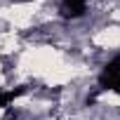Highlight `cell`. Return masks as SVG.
<instances>
[{
  "label": "cell",
  "instance_id": "1",
  "mask_svg": "<svg viewBox=\"0 0 120 120\" xmlns=\"http://www.w3.org/2000/svg\"><path fill=\"white\" fill-rule=\"evenodd\" d=\"M87 12V0H61L59 14L64 19H78Z\"/></svg>",
  "mask_w": 120,
  "mask_h": 120
},
{
  "label": "cell",
  "instance_id": "2",
  "mask_svg": "<svg viewBox=\"0 0 120 120\" xmlns=\"http://www.w3.org/2000/svg\"><path fill=\"white\" fill-rule=\"evenodd\" d=\"M99 87L101 90L120 92V73H101L99 75Z\"/></svg>",
  "mask_w": 120,
  "mask_h": 120
},
{
  "label": "cell",
  "instance_id": "3",
  "mask_svg": "<svg viewBox=\"0 0 120 120\" xmlns=\"http://www.w3.org/2000/svg\"><path fill=\"white\" fill-rule=\"evenodd\" d=\"M24 92H26V87H19V90H12V92H0V108H10V104L17 97H21Z\"/></svg>",
  "mask_w": 120,
  "mask_h": 120
},
{
  "label": "cell",
  "instance_id": "4",
  "mask_svg": "<svg viewBox=\"0 0 120 120\" xmlns=\"http://www.w3.org/2000/svg\"><path fill=\"white\" fill-rule=\"evenodd\" d=\"M104 73H120V54L113 59V61H108V64H106Z\"/></svg>",
  "mask_w": 120,
  "mask_h": 120
}]
</instances>
